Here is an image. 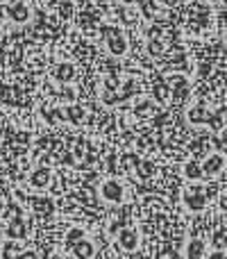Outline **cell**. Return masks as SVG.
Returning a JSON list of instances; mask_svg holds the SVG:
<instances>
[{
    "label": "cell",
    "mask_w": 227,
    "mask_h": 259,
    "mask_svg": "<svg viewBox=\"0 0 227 259\" xmlns=\"http://www.w3.org/2000/svg\"><path fill=\"white\" fill-rule=\"evenodd\" d=\"M120 3H125V5H132V3H134V0H120Z\"/></svg>",
    "instance_id": "ac0fdd59"
},
{
    "label": "cell",
    "mask_w": 227,
    "mask_h": 259,
    "mask_svg": "<svg viewBox=\"0 0 227 259\" xmlns=\"http://www.w3.org/2000/svg\"><path fill=\"white\" fill-rule=\"evenodd\" d=\"M209 259H227V255H225V252H214V255H209Z\"/></svg>",
    "instance_id": "2e32d148"
},
{
    "label": "cell",
    "mask_w": 227,
    "mask_h": 259,
    "mask_svg": "<svg viewBox=\"0 0 227 259\" xmlns=\"http://www.w3.org/2000/svg\"><path fill=\"white\" fill-rule=\"evenodd\" d=\"M30 7H27L23 0H14V3L7 5V16L12 23H16V25H23V23L30 21Z\"/></svg>",
    "instance_id": "3957f363"
},
{
    "label": "cell",
    "mask_w": 227,
    "mask_h": 259,
    "mask_svg": "<svg viewBox=\"0 0 227 259\" xmlns=\"http://www.w3.org/2000/svg\"><path fill=\"white\" fill-rule=\"evenodd\" d=\"M211 3H218V0H211Z\"/></svg>",
    "instance_id": "ffe728a7"
},
{
    "label": "cell",
    "mask_w": 227,
    "mask_h": 259,
    "mask_svg": "<svg viewBox=\"0 0 227 259\" xmlns=\"http://www.w3.org/2000/svg\"><path fill=\"white\" fill-rule=\"evenodd\" d=\"M105 44H107V50L114 57H123V55L127 53V39H125L120 32H114L109 39H105Z\"/></svg>",
    "instance_id": "52a82bcc"
},
{
    "label": "cell",
    "mask_w": 227,
    "mask_h": 259,
    "mask_svg": "<svg viewBox=\"0 0 227 259\" xmlns=\"http://www.w3.org/2000/svg\"><path fill=\"white\" fill-rule=\"evenodd\" d=\"M16 259H39V257H36V252H34V250H21Z\"/></svg>",
    "instance_id": "9a60e30c"
},
{
    "label": "cell",
    "mask_w": 227,
    "mask_h": 259,
    "mask_svg": "<svg viewBox=\"0 0 227 259\" xmlns=\"http://www.w3.org/2000/svg\"><path fill=\"white\" fill-rule=\"evenodd\" d=\"M34 207H36L39 211H48V214H53V209H55L50 200H34Z\"/></svg>",
    "instance_id": "5bb4252c"
},
{
    "label": "cell",
    "mask_w": 227,
    "mask_h": 259,
    "mask_svg": "<svg viewBox=\"0 0 227 259\" xmlns=\"http://www.w3.org/2000/svg\"><path fill=\"white\" fill-rule=\"evenodd\" d=\"M50 182V168L48 166H41V168H36L34 173L30 175V187L32 189H46Z\"/></svg>",
    "instance_id": "30bf717a"
},
{
    "label": "cell",
    "mask_w": 227,
    "mask_h": 259,
    "mask_svg": "<svg viewBox=\"0 0 227 259\" xmlns=\"http://www.w3.org/2000/svg\"><path fill=\"white\" fill-rule=\"evenodd\" d=\"M155 50H157V53H159V50H161V46H159V44H150V53H155Z\"/></svg>",
    "instance_id": "e0dca14e"
},
{
    "label": "cell",
    "mask_w": 227,
    "mask_h": 259,
    "mask_svg": "<svg viewBox=\"0 0 227 259\" xmlns=\"http://www.w3.org/2000/svg\"><path fill=\"white\" fill-rule=\"evenodd\" d=\"M25 234H27V228L21 219H16V221L9 223V237L12 239H25Z\"/></svg>",
    "instance_id": "8fae6325"
},
{
    "label": "cell",
    "mask_w": 227,
    "mask_h": 259,
    "mask_svg": "<svg viewBox=\"0 0 227 259\" xmlns=\"http://www.w3.org/2000/svg\"><path fill=\"white\" fill-rule=\"evenodd\" d=\"M3 209H5V202H3V200H0V214H3Z\"/></svg>",
    "instance_id": "d6986e66"
},
{
    "label": "cell",
    "mask_w": 227,
    "mask_h": 259,
    "mask_svg": "<svg viewBox=\"0 0 227 259\" xmlns=\"http://www.w3.org/2000/svg\"><path fill=\"white\" fill-rule=\"evenodd\" d=\"M68 250L73 252V257H77V259H91L94 257V252H96V246L89 241V239H82V241H77V243H73Z\"/></svg>",
    "instance_id": "9c48e42d"
},
{
    "label": "cell",
    "mask_w": 227,
    "mask_h": 259,
    "mask_svg": "<svg viewBox=\"0 0 227 259\" xmlns=\"http://www.w3.org/2000/svg\"><path fill=\"white\" fill-rule=\"evenodd\" d=\"M182 200H184V207H187L189 211H202L207 207V196L202 193L200 187L187 189V191H184V196H182Z\"/></svg>",
    "instance_id": "6da1fadb"
},
{
    "label": "cell",
    "mask_w": 227,
    "mask_h": 259,
    "mask_svg": "<svg viewBox=\"0 0 227 259\" xmlns=\"http://www.w3.org/2000/svg\"><path fill=\"white\" fill-rule=\"evenodd\" d=\"M77 71H75V64L73 62H59L57 66L53 68V80L57 84H71L75 80Z\"/></svg>",
    "instance_id": "277c9868"
},
{
    "label": "cell",
    "mask_w": 227,
    "mask_h": 259,
    "mask_svg": "<svg viewBox=\"0 0 227 259\" xmlns=\"http://www.w3.org/2000/svg\"><path fill=\"white\" fill-rule=\"evenodd\" d=\"M187 259H207V241L202 239H191L187 243V250H184Z\"/></svg>",
    "instance_id": "ba28073f"
},
{
    "label": "cell",
    "mask_w": 227,
    "mask_h": 259,
    "mask_svg": "<svg viewBox=\"0 0 227 259\" xmlns=\"http://www.w3.org/2000/svg\"><path fill=\"white\" fill-rule=\"evenodd\" d=\"M225 164H227V159H225L223 152H211V155L207 157V159L202 161V166H200L202 175H205V178H216V175L223 173Z\"/></svg>",
    "instance_id": "7a4b0ae2"
},
{
    "label": "cell",
    "mask_w": 227,
    "mask_h": 259,
    "mask_svg": "<svg viewBox=\"0 0 227 259\" xmlns=\"http://www.w3.org/2000/svg\"><path fill=\"white\" fill-rule=\"evenodd\" d=\"M100 196L107 202H120L125 196V189L118 180H107V182H103V187H100Z\"/></svg>",
    "instance_id": "5b68a950"
},
{
    "label": "cell",
    "mask_w": 227,
    "mask_h": 259,
    "mask_svg": "<svg viewBox=\"0 0 227 259\" xmlns=\"http://www.w3.org/2000/svg\"><path fill=\"white\" fill-rule=\"evenodd\" d=\"M139 239L141 237H139L137 228H123L118 232V246L127 252H134L139 248Z\"/></svg>",
    "instance_id": "8992f818"
},
{
    "label": "cell",
    "mask_w": 227,
    "mask_h": 259,
    "mask_svg": "<svg viewBox=\"0 0 227 259\" xmlns=\"http://www.w3.org/2000/svg\"><path fill=\"white\" fill-rule=\"evenodd\" d=\"M184 175H187L189 180H202V178H205V175H202V168L196 164V161L184 164Z\"/></svg>",
    "instance_id": "7c38bea8"
},
{
    "label": "cell",
    "mask_w": 227,
    "mask_h": 259,
    "mask_svg": "<svg viewBox=\"0 0 227 259\" xmlns=\"http://www.w3.org/2000/svg\"><path fill=\"white\" fill-rule=\"evenodd\" d=\"M82 239H84V230H82V228H71V230L66 232V246L71 248L73 243L82 241Z\"/></svg>",
    "instance_id": "4fadbf2b"
}]
</instances>
